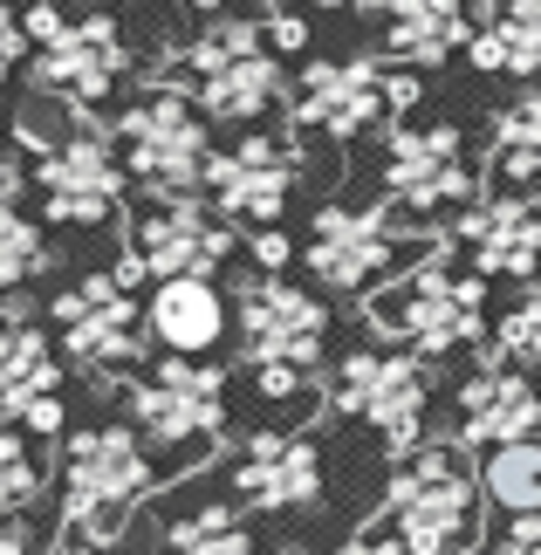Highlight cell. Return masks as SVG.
<instances>
[{
	"mask_svg": "<svg viewBox=\"0 0 541 555\" xmlns=\"http://www.w3.org/2000/svg\"><path fill=\"white\" fill-rule=\"evenodd\" d=\"M480 494L452 446H411L384 480V521L404 535L411 555H473L480 548Z\"/></svg>",
	"mask_w": 541,
	"mask_h": 555,
	"instance_id": "cell-1",
	"label": "cell"
},
{
	"mask_svg": "<svg viewBox=\"0 0 541 555\" xmlns=\"http://www.w3.org/2000/svg\"><path fill=\"white\" fill-rule=\"evenodd\" d=\"M371 323L384 344H404L418 357H452L487 344V274L480 268H452L446 247L418 261L398 288L371 295Z\"/></svg>",
	"mask_w": 541,
	"mask_h": 555,
	"instance_id": "cell-2",
	"label": "cell"
},
{
	"mask_svg": "<svg viewBox=\"0 0 541 555\" xmlns=\"http://www.w3.org/2000/svg\"><path fill=\"white\" fill-rule=\"evenodd\" d=\"M151 460L138 433H117V425H96V433L69 439V460H62V521H69L76 542L111 548L131 521V507L151 494Z\"/></svg>",
	"mask_w": 541,
	"mask_h": 555,
	"instance_id": "cell-3",
	"label": "cell"
},
{
	"mask_svg": "<svg viewBox=\"0 0 541 555\" xmlns=\"http://www.w3.org/2000/svg\"><path fill=\"white\" fill-rule=\"evenodd\" d=\"M171 90H185L206 117H261L281 96V55H268V35L247 21H220V28L192 35L179 62H171Z\"/></svg>",
	"mask_w": 541,
	"mask_h": 555,
	"instance_id": "cell-4",
	"label": "cell"
},
{
	"mask_svg": "<svg viewBox=\"0 0 541 555\" xmlns=\"http://www.w3.org/2000/svg\"><path fill=\"white\" fill-rule=\"evenodd\" d=\"M117 152L151 192H192L212 179V144H206V111L185 90H144L117 117Z\"/></svg>",
	"mask_w": 541,
	"mask_h": 555,
	"instance_id": "cell-5",
	"label": "cell"
},
{
	"mask_svg": "<svg viewBox=\"0 0 541 555\" xmlns=\"http://www.w3.org/2000/svg\"><path fill=\"white\" fill-rule=\"evenodd\" d=\"M336 412L363 418L371 433L391 446V453H411L425 439V357L418 350H357L336 364V384H330Z\"/></svg>",
	"mask_w": 541,
	"mask_h": 555,
	"instance_id": "cell-6",
	"label": "cell"
},
{
	"mask_svg": "<svg viewBox=\"0 0 541 555\" xmlns=\"http://www.w3.org/2000/svg\"><path fill=\"white\" fill-rule=\"evenodd\" d=\"M28 35H35V82L69 103H103L124 76V41L103 14H82V21H62L55 0H35L28 14Z\"/></svg>",
	"mask_w": 541,
	"mask_h": 555,
	"instance_id": "cell-7",
	"label": "cell"
},
{
	"mask_svg": "<svg viewBox=\"0 0 541 555\" xmlns=\"http://www.w3.org/2000/svg\"><path fill=\"white\" fill-rule=\"evenodd\" d=\"M35 144V192H41V212L49 220H69V227H103L117 212L124 199V152L103 131H90L82 124L76 138H62V144Z\"/></svg>",
	"mask_w": 541,
	"mask_h": 555,
	"instance_id": "cell-8",
	"label": "cell"
},
{
	"mask_svg": "<svg viewBox=\"0 0 541 555\" xmlns=\"http://www.w3.org/2000/svg\"><path fill=\"white\" fill-rule=\"evenodd\" d=\"M55 330L82 371H124L144 350V315L138 288L124 274H90V282L55 295Z\"/></svg>",
	"mask_w": 541,
	"mask_h": 555,
	"instance_id": "cell-9",
	"label": "cell"
},
{
	"mask_svg": "<svg viewBox=\"0 0 541 555\" xmlns=\"http://www.w3.org/2000/svg\"><path fill=\"white\" fill-rule=\"evenodd\" d=\"M384 192L404 212H452L473 199V165L460 152V131L452 124H404L384 144Z\"/></svg>",
	"mask_w": 541,
	"mask_h": 555,
	"instance_id": "cell-10",
	"label": "cell"
},
{
	"mask_svg": "<svg viewBox=\"0 0 541 555\" xmlns=\"http://www.w3.org/2000/svg\"><path fill=\"white\" fill-rule=\"evenodd\" d=\"M131 418L144 439L158 446H192V439H212L227 418V384L220 371H206L199 357H165L151 377L131 384Z\"/></svg>",
	"mask_w": 541,
	"mask_h": 555,
	"instance_id": "cell-11",
	"label": "cell"
},
{
	"mask_svg": "<svg viewBox=\"0 0 541 555\" xmlns=\"http://www.w3.org/2000/svg\"><path fill=\"white\" fill-rule=\"evenodd\" d=\"M233 254V233L220 212H206L199 199H185V192H171L158 199L151 212L131 220V261L144 274H158V282H179V274H212Z\"/></svg>",
	"mask_w": 541,
	"mask_h": 555,
	"instance_id": "cell-12",
	"label": "cell"
},
{
	"mask_svg": "<svg viewBox=\"0 0 541 555\" xmlns=\"http://www.w3.org/2000/svg\"><path fill=\"white\" fill-rule=\"evenodd\" d=\"M322 330H330V315H322V302L309 288L295 282H274V274H261V282H247L241 295V344L254 364H295L309 371L322 357Z\"/></svg>",
	"mask_w": 541,
	"mask_h": 555,
	"instance_id": "cell-13",
	"label": "cell"
},
{
	"mask_svg": "<svg viewBox=\"0 0 541 555\" xmlns=\"http://www.w3.org/2000/svg\"><path fill=\"white\" fill-rule=\"evenodd\" d=\"M309 274L330 288H371L391 274V261H404L411 241H398L384 227V212H350V206H322L309 227Z\"/></svg>",
	"mask_w": 541,
	"mask_h": 555,
	"instance_id": "cell-14",
	"label": "cell"
},
{
	"mask_svg": "<svg viewBox=\"0 0 541 555\" xmlns=\"http://www.w3.org/2000/svg\"><path fill=\"white\" fill-rule=\"evenodd\" d=\"M391 111V76L371 55H343V62H309L295 90V117L315 124L330 138H357L363 124H377Z\"/></svg>",
	"mask_w": 541,
	"mask_h": 555,
	"instance_id": "cell-15",
	"label": "cell"
},
{
	"mask_svg": "<svg viewBox=\"0 0 541 555\" xmlns=\"http://www.w3.org/2000/svg\"><path fill=\"white\" fill-rule=\"evenodd\" d=\"M295 144H281V138H247V144H233V152L212 158V199H220L227 220H247V227H274L281 220V206H288V192H295Z\"/></svg>",
	"mask_w": 541,
	"mask_h": 555,
	"instance_id": "cell-16",
	"label": "cell"
},
{
	"mask_svg": "<svg viewBox=\"0 0 541 555\" xmlns=\"http://www.w3.org/2000/svg\"><path fill=\"white\" fill-rule=\"evenodd\" d=\"M55 350L49 336H41L28 315L21 323H8V336H0V412H8L21 433L35 439H55L62 433V398H55Z\"/></svg>",
	"mask_w": 541,
	"mask_h": 555,
	"instance_id": "cell-17",
	"label": "cell"
},
{
	"mask_svg": "<svg viewBox=\"0 0 541 555\" xmlns=\"http://www.w3.org/2000/svg\"><path fill=\"white\" fill-rule=\"evenodd\" d=\"M541 425V391L514 371V364H487L480 377H466L460 391V439L466 446H514V439H534Z\"/></svg>",
	"mask_w": 541,
	"mask_h": 555,
	"instance_id": "cell-18",
	"label": "cell"
},
{
	"mask_svg": "<svg viewBox=\"0 0 541 555\" xmlns=\"http://www.w3.org/2000/svg\"><path fill=\"white\" fill-rule=\"evenodd\" d=\"M233 487L254 507H309L322 494V453L301 433H261L233 466Z\"/></svg>",
	"mask_w": 541,
	"mask_h": 555,
	"instance_id": "cell-19",
	"label": "cell"
},
{
	"mask_svg": "<svg viewBox=\"0 0 541 555\" xmlns=\"http://www.w3.org/2000/svg\"><path fill=\"white\" fill-rule=\"evenodd\" d=\"M460 247L480 274H534L541 268V199H487L460 220Z\"/></svg>",
	"mask_w": 541,
	"mask_h": 555,
	"instance_id": "cell-20",
	"label": "cell"
},
{
	"mask_svg": "<svg viewBox=\"0 0 541 555\" xmlns=\"http://www.w3.org/2000/svg\"><path fill=\"white\" fill-rule=\"evenodd\" d=\"M466 41V0H384V49L404 69H431V62L460 55Z\"/></svg>",
	"mask_w": 541,
	"mask_h": 555,
	"instance_id": "cell-21",
	"label": "cell"
},
{
	"mask_svg": "<svg viewBox=\"0 0 541 555\" xmlns=\"http://www.w3.org/2000/svg\"><path fill=\"white\" fill-rule=\"evenodd\" d=\"M144 323H151V336H158L171 357H199V350L220 344L227 309H220V295H212L206 274H179V282H158Z\"/></svg>",
	"mask_w": 541,
	"mask_h": 555,
	"instance_id": "cell-22",
	"label": "cell"
},
{
	"mask_svg": "<svg viewBox=\"0 0 541 555\" xmlns=\"http://www.w3.org/2000/svg\"><path fill=\"white\" fill-rule=\"evenodd\" d=\"M473 62H480L487 76H534L541 82V0H507V8L473 35Z\"/></svg>",
	"mask_w": 541,
	"mask_h": 555,
	"instance_id": "cell-23",
	"label": "cell"
},
{
	"mask_svg": "<svg viewBox=\"0 0 541 555\" xmlns=\"http://www.w3.org/2000/svg\"><path fill=\"white\" fill-rule=\"evenodd\" d=\"M487 165L507 172V179H541V90L507 103V111L487 124Z\"/></svg>",
	"mask_w": 541,
	"mask_h": 555,
	"instance_id": "cell-24",
	"label": "cell"
},
{
	"mask_svg": "<svg viewBox=\"0 0 541 555\" xmlns=\"http://www.w3.org/2000/svg\"><path fill=\"white\" fill-rule=\"evenodd\" d=\"M487 501L507 507V515H541V439H514L487 453Z\"/></svg>",
	"mask_w": 541,
	"mask_h": 555,
	"instance_id": "cell-25",
	"label": "cell"
},
{
	"mask_svg": "<svg viewBox=\"0 0 541 555\" xmlns=\"http://www.w3.org/2000/svg\"><path fill=\"white\" fill-rule=\"evenodd\" d=\"M41 268H49V233H41L21 206H8V212H0V282L28 288Z\"/></svg>",
	"mask_w": 541,
	"mask_h": 555,
	"instance_id": "cell-26",
	"label": "cell"
},
{
	"mask_svg": "<svg viewBox=\"0 0 541 555\" xmlns=\"http://www.w3.org/2000/svg\"><path fill=\"white\" fill-rule=\"evenodd\" d=\"M171 555H254V535L227 507H199V515H185L171 528Z\"/></svg>",
	"mask_w": 541,
	"mask_h": 555,
	"instance_id": "cell-27",
	"label": "cell"
},
{
	"mask_svg": "<svg viewBox=\"0 0 541 555\" xmlns=\"http://www.w3.org/2000/svg\"><path fill=\"white\" fill-rule=\"evenodd\" d=\"M493 350H501L507 364H541V282L501 315V330H493Z\"/></svg>",
	"mask_w": 541,
	"mask_h": 555,
	"instance_id": "cell-28",
	"label": "cell"
},
{
	"mask_svg": "<svg viewBox=\"0 0 541 555\" xmlns=\"http://www.w3.org/2000/svg\"><path fill=\"white\" fill-rule=\"evenodd\" d=\"M41 494V474H35V460H28V439H0V501H8V515H28Z\"/></svg>",
	"mask_w": 541,
	"mask_h": 555,
	"instance_id": "cell-29",
	"label": "cell"
},
{
	"mask_svg": "<svg viewBox=\"0 0 541 555\" xmlns=\"http://www.w3.org/2000/svg\"><path fill=\"white\" fill-rule=\"evenodd\" d=\"M343 555H411V548H404V535H398L391 521H371V528H363V535L343 548Z\"/></svg>",
	"mask_w": 541,
	"mask_h": 555,
	"instance_id": "cell-30",
	"label": "cell"
},
{
	"mask_svg": "<svg viewBox=\"0 0 541 555\" xmlns=\"http://www.w3.org/2000/svg\"><path fill=\"white\" fill-rule=\"evenodd\" d=\"M493 555H541V515H514V528L493 542Z\"/></svg>",
	"mask_w": 541,
	"mask_h": 555,
	"instance_id": "cell-31",
	"label": "cell"
},
{
	"mask_svg": "<svg viewBox=\"0 0 541 555\" xmlns=\"http://www.w3.org/2000/svg\"><path fill=\"white\" fill-rule=\"evenodd\" d=\"M268 41H274V49H309V21L288 14V8H274L268 14Z\"/></svg>",
	"mask_w": 541,
	"mask_h": 555,
	"instance_id": "cell-32",
	"label": "cell"
},
{
	"mask_svg": "<svg viewBox=\"0 0 541 555\" xmlns=\"http://www.w3.org/2000/svg\"><path fill=\"white\" fill-rule=\"evenodd\" d=\"M254 254H261V268H281V261H288V241H281V227H254Z\"/></svg>",
	"mask_w": 541,
	"mask_h": 555,
	"instance_id": "cell-33",
	"label": "cell"
},
{
	"mask_svg": "<svg viewBox=\"0 0 541 555\" xmlns=\"http://www.w3.org/2000/svg\"><path fill=\"white\" fill-rule=\"evenodd\" d=\"M411 103H418V76H391V111H411Z\"/></svg>",
	"mask_w": 541,
	"mask_h": 555,
	"instance_id": "cell-34",
	"label": "cell"
},
{
	"mask_svg": "<svg viewBox=\"0 0 541 555\" xmlns=\"http://www.w3.org/2000/svg\"><path fill=\"white\" fill-rule=\"evenodd\" d=\"M0 555H28V521L8 515V535H0Z\"/></svg>",
	"mask_w": 541,
	"mask_h": 555,
	"instance_id": "cell-35",
	"label": "cell"
},
{
	"mask_svg": "<svg viewBox=\"0 0 541 555\" xmlns=\"http://www.w3.org/2000/svg\"><path fill=\"white\" fill-rule=\"evenodd\" d=\"M62 555H103V548L96 542H76V548H62Z\"/></svg>",
	"mask_w": 541,
	"mask_h": 555,
	"instance_id": "cell-36",
	"label": "cell"
},
{
	"mask_svg": "<svg viewBox=\"0 0 541 555\" xmlns=\"http://www.w3.org/2000/svg\"><path fill=\"white\" fill-rule=\"evenodd\" d=\"M281 8H288V0H281ZM309 8H350V0H309Z\"/></svg>",
	"mask_w": 541,
	"mask_h": 555,
	"instance_id": "cell-37",
	"label": "cell"
},
{
	"mask_svg": "<svg viewBox=\"0 0 541 555\" xmlns=\"http://www.w3.org/2000/svg\"><path fill=\"white\" fill-rule=\"evenodd\" d=\"M185 8H220V0H185Z\"/></svg>",
	"mask_w": 541,
	"mask_h": 555,
	"instance_id": "cell-38",
	"label": "cell"
}]
</instances>
